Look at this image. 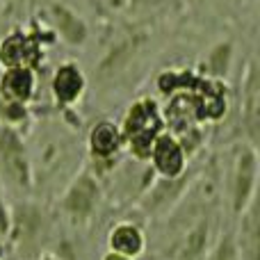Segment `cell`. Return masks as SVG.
<instances>
[{"label":"cell","mask_w":260,"mask_h":260,"mask_svg":"<svg viewBox=\"0 0 260 260\" xmlns=\"http://www.w3.org/2000/svg\"><path fill=\"white\" fill-rule=\"evenodd\" d=\"M119 128L123 135V148L137 162H146L155 137L162 130H167V119L160 103L151 96H144L133 101Z\"/></svg>","instance_id":"6da1fadb"},{"label":"cell","mask_w":260,"mask_h":260,"mask_svg":"<svg viewBox=\"0 0 260 260\" xmlns=\"http://www.w3.org/2000/svg\"><path fill=\"white\" fill-rule=\"evenodd\" d=\"M258 174V146L249 142H240L229 167V178H226V197H229V210L233 217H240L256 201Z\"/></svg>","instance_id":"7a4b0ae2"},{"label":"cell","mask_w":260,"mask_h":260,"mask_svg":"<svg viewBox=\"0 0 260 260\" xmlns=\"http://www.w3.org/2000/svg\"><path fill=\"white\" fill-rule=\"evenodd\" d=\"M103 203V185L89 169H80L59 197V212L71 226H87Z\"/></svg>","instance_id":"3957f363"},{"label":"cell","mask_w":260,"mask_h":260,"mask_svg":"<svg viewBox=\"0 0 260 260\" xmlns=\"http://www.w3.org/2000/svg\"><path fill=\"white\" fill-rule=\"evenodd\" d=\"M50 231V221L46 210L39 203L18 201L12 206V226H9L7 242L23 256V251H35L37 258L41 256V244L46 242Z\"/></svg>","instance_id":"277c9868"},{"label":"cell","mask_w":260,"mask_h":260,"mask_svg":"<svg viewBox=\"0 0 260 260\" xmlns=\"http://www.w3.org/2000/svg\"><path fill=\"white\" fill-rule=\"evenodd\" d=\"M37 69L32 67H0V108L5 110L0 121L9 123L14 114L23 112L37 96Z\"/></svg>","instance_id":"5b68a950"},{"label":"cell","mask_w":260,"mask_h":260,"mask_svg":"<svg viewBox=\"0 0 260 260\" xmlns=\"http://www.w3.org/2000/svg\"><path fill=\"white\" fill-rule=\"evenodd\" d=\"M0 174L12 187L30 189L32 167L21 133L12 123L0 121Z\"/></svg>","instance_id":"8992f818"},{"label":"cell","mask_w":260,"mask_h":260,"mask_svg":"<svg viewBox=\"0 0 260 260\" xmlns=\"http://www.w3.org/2000/svg\"><path fill=\"white\" fill-rule=\"evenodd\" d=\"M146 162L157 178H180L183 174H187L189 155L178 137L167 128L155 137Z\"/></svg>","instance_id":"52a82bcc"},{"label":"cell","mask_w":260,"mask_h":260,"mask_svg":"<svg viewBox=\"0 0 260 260\" xmlns=\"http://www.w3.org/2000/svg\"><path fill=\"white\" fill-rule=\"evenodd\" d=\"M187 189H189L187 174H183L180 178H157L155 176V183L139 199V208H142V212L148 217L169 215V212H174L176 206L183 201Z\"/></svg>","instance_id":"ba28073f"},{"label":"cell","mask_w":260,"mask_h":260,"mask_svg":"<svg viewBox=\"0 0 260 260\" xmlns=\"http://www.w3.org/2000/svg\"><path fill=\"white\" fill-rule=\"evenodd\" d=\"M240 123L247 135L244 142L258 146L260 135V73L256 59H249L242 73V89H240Z\"/></svg>","instance_id":"9c48e42d"},{"label":"cell","mask_w":260,"mask_h":260,"mask_svg":"<svg viewBox=\"0 0 260 260\" xmlns=\"http://www.w3.org/2000/svg\"><path fill=\"white\" fill-rule=\"evenodd\" d=\"M44 57V46L30 32L12 30L0 41V67H32Z\"/></svg>","instance_id":"30bf717a"},{"label":"cell","mask_w":260,"mask_h":260,"mask_svg":"<svg viewBox=\"0 0 260 260\" xmlns=\"http://www.w3.org/2000/svg\"><path fill=\"white\" fill-rule=\"evenodd\" d=\"M87 91V76L78 62H62L50 78V94L59 108H73Z\"/></svg>","instance_id":"8fae6325"},{"label":"cell","mask_w":260,"mask_h":260,"mask_svg":"<svg viewBox=\"0 0 260 260\" xmlns=\"http://www.w3.org/2000/svg\"><path fill=\"white\" fill-rule=\"evenodd\" d=\"M87 153L94 162L112 165L123 153V135L119 123L114 121H96L87 133Z\"/></svg>","instance_id":"7c38bea8"},{"label":"cell","mask_w":260,"mask_h":260,"mask_svg":"<svg viewBox=\"0 0 260 260\" xmlns=\"http://www.w3.org/2000/svg\"><path fill=\"white\" fill-rule=\"evenodd\" d=\"M48 21L50 27L57 32V37L69 46H82L89 39V27H87L85 18L76 14L71 7L62 3H55L48 7Z\"/></svg>","instance_id":"4fadbf2b"},{"label":"cell","mask_w":260,"mask_h":260,"mask_svg":"<svg viewBox=\"0 0 260 260\" xmlns=\"http://www.w3.org/2000/svg\"><path fill=\"white\" fill-rule=\"evenodd\" d=\"M108 251L121 253L137 260L146 251V233L139 224L130 219H121L108 231Z\"/></svg>","instance_id":"5bb4252c"},{"label":"cell","mask_w":260,"mask_h":260,"mask_svg":"<svg viewBox=\"0 0 260 260\" xmlns=\"http://www.w3.org/2000/svg\"><path fill=\"white\" fill-rule=\"evenodd\" d=\"M238 219V229L233 231L238 249L242 253V260H258L260 253V217H258V203L253 201Z\"/></svg>","instance_id":"9a60e30c"},{"label":"cell","mask_w":260,"mask_h":260,"mask_svg":"<svg viewBox=\"0 0 260 260\" xmlns=\"http://www.w3.org/2000/svg\"><path fill=\"white\" fill-rule=\"evenodd\" d=\"M231 62H233V44H231V41H219V44H215L206 57L208 78H212V80H224L231 69Z\"/></svg>","instance_id":"2e32d148"},{"label":"cell","mask_w":260,"mask_h":260,"mask_svg":"<svg viewBox=\"0 0 260 260\" xmlns=\"http://www.w3.org/2000/svg\"><path fill=\"white\" fill-rule=\"evenodd\" d=\"M206 260H242V253H240V249H238L233 231H221V233L217 235L215 244L208 249Z\"/></svg>","instance_id":"e0dca14e"},{"label":"cell","mask_w":260,"mask_h":260,"mask_svg":"<svg viewBox=\"0 0 260 260\" xmlns=\"http://www.w3.org/2000/svg\"><path fill=\"white\" fill-rule=\"evenodd\" d=\"M169 0H128L126 12L133 16H151V14L160 12Z\"/></svg>","instance_id":"ac0fdd59"},{"label":"cell","mask_w":260,"mask_h":260,"mask_svg":"<svg viewBox=\"0 0 260 260\" xmlns=\"http://www.w3.org/2000/svg\"><path fill=\"white\" fill-rule=\"evenodd\" d=\"M9 226H12V206L0 197V242L9 238Z\"/></svg>","instance_id":"d6986e66"},{"label":"cell","mask_w":260,"mask_h":260,"mask_svg":"<svg viewBox=\"0 0 260 260\" xmlns=\"http://www.w3.org/2000/svg\"><path fill=\"white\" fill-rule=\"evenodd\" d=\"M101 5L112 14H121V12H126L128 0H101Z\"/></svg>","instance_id":"ffe728a7"},{"label":"cell","mask_w":260,"mask_h":260,"mask_svg":"<svg viewBox=\"0 0 260 260\" xmlns=\"http://www.w3.org/2000/svg\"><path fill=\"white\" fill-rule=\"evenodd\" d=\"M101 260H133V258H128V256H121V253H114V251H108Z\"/></svg>","instance_id":"44dd1931"},{"label":"cell","mask_w":260,"mask_h":260,"mask_svg":"<svg viewBox=\"0 0 260 260\" xmlns=\"http://www.w3.org/2000/svg\"><path fill=\"white\" fill-rule=\"evenodd\" d=\"M37 260H59V258H57V256H53V253H41V256L37 258Z\"/></svg>","instance_id":"7402d4cb"}]
</instances>
